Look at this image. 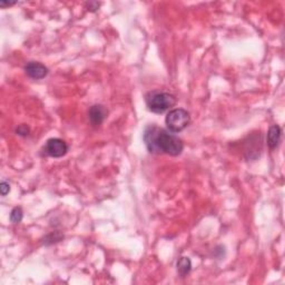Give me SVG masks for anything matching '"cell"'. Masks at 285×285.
Listing matches in <instances>:
<instances>
[{
  "label": "cell",
  "mask_w": 285,
  "mask_h": 285,
  "mask_svg": "<svg viewBox=\"0 0 285 285\" xmlns=\"http://www.w3.org/2000/svg\"><path fill=\"white\" fill-rule=\"evenodd\" d=\"M144 142L147 149L153 154H166L178 156L184 149L183 141L171 130L149 125L144 132Z\"/></svg>",
  "instance_id": "cell-1"
},
{
  "label": "cell",
  "mask_w": 285,
  "mask_h": 285,
  "mask_svg": "<svg viewBox=\"0 0 285 285\" xmlns=\"http://www.w3.org/2000/svg\"><path fill=\"white\" fill-rule=\"evenodd\" d=\"M146 104L152 113L163 114L176 104V98L168 93H152L146 97Z\"/></svg>",
  "instance_id": "cell-2"
},
{
  "label": "cell",
  "mask_w": 285,
  "mask_h": 285,
  "mask_svg": "<svg viewBox=\"0 0 285 285\" xmlns=\"http://www.w3.org/2000/svg\"><path fill=\"white\" fill-rule=\"evenodd\" d=\"M189 122H191L189 113L183 108L172 109L165 118L166 126L172 133H180L184 130L188 126Z\"/></svg>",
  "instance_id": "cell-3"
},
{
  "label": "cell",
  "mask_w": 285,
  "mask_h": 285,
  "mask_svg": "<svg viewBox=\"0 0 285 285\" xmlns=\"http://www.w3.org/2000/svg\"><path fill=\"white\" fill-rule=\"evenodd\" d=\"M43 150H45L47 156L58 158L66 155L67 152H68V145L61 138H50V140L47 141Z\"/></svg>",
  "instance_id": "cell-4"
},
{
  "label": "cell",
  "mask_w": 285,
  "mask_h": 285,
  "mask_svg": "<svg viewBox=\"0 0 285 285\" xmlns=\"http://www.w3.org/2000/svg\"><path fill=\"white\" fill-rule=\"evenodd\" d=\"M25 71L30 78L36 79V81L45 78L48 75V68L45 65L41 64V62L36 61L28 62L25 66Z\"/></svg>",
  "instance_id": "cell-5"
},
{
  "label": "cell",
  "mask_w": 285,
  "mask_h": 285,
  "mask_svg": "<svg viewBox=\"0 0 285 285\" xmlns=\"http://www.w3.org/2000/svg\"><path fill=\"white\" fill-rule=\"evenodd\" d=\"M107 109L104 106L102 105H94L89 108L88 112V117H89V122L90 124L94 126H98L101 125L102 122L105 121V118L107 117Z\"/></svg>",
  "instance_id": "cell-6"
},
{
  "label": "cell",
  "mask_w": 285,
  "mask_h": 285,
  "mask_svg": "<svg viewBox=\"0 0 285 285\" xmlns=\"http://www.w3.org/2000/svg\"><path fill=\"white\" fill-rule=\"evenodd\" d=\"M281 138H282V129L279 125H273L267 132V145L271 149L278 147Z\"/></svg>",
  "instance_id": "cell-7"
},
{
  "label": "cell",
  "mask_w": 285,
  "mask_h": 285,
  "mask_svg": "<svg viewBox=\"0 0 285 285\" xmlns=\"http://www.w3.org/2000/svg\"><path fill=\"white\" fill-rule=\"evenodd\" d=\"M177 272L182 278H185L186 275L189 274V272L192 270V262L188 257H181L180 260L177 261Z\"/></svg>",
  "instance_id": "cell-8"
},
{
  "label": "cell",
  "mask_w": 285,
  "mask_h": 285,
  "mask_svg": "<svg viewBox=\"0 0 285 285\" xmlns=\"http://www.w3.org/2000/svg\"><path fill=\"white\" fill-rule=\"evenodd\" d=\"M23 217V212L21 207H15L10 213V221L13 222L14 224L20 223Z\"/></svg>",
  "instance_id": "cell-9"
},
{
  "label": "cell",
  "mask_w": 285,
  "mask_h": 285,
  "mask_svg": "<svg viewBox=\"0 0 285 285\" xmlns=\"http://www.w3.org/2000/svg\"><path fill=\"white\" fill-rule=\"evenodd\" d=\"M16 132H17V134L19 136H28L29 135V133H30V129L29 127L27 125H20L19 127H17V129H16Z\"/></svg>",
  "instance_id": "cell-10"
},
{
  "label": "cell",
  "mask_w": 285,
  "mask_h": 285,
  "mask_svg": "<svg viewBox=\"0 0 285 285\" xmlns=\"http://www.w3.org/2000/svg\"><path fill=\"white\" fill-rule=\"evenodd\" d=\"M0 191H1L2 196H6L10 192V185L6 183V182H1V184H0Z\"/></svg>",
  "instance_id": "cell-11"
},
{
  "label": "cell",
  "mask_w": 285,
  "mask_h": 285,
  "mask_svg": "<svg viewBox=\"0 0 285 285\" xmlns=\"http://www.w3.org/2000/svg\"><path fill=\"white\" fill-rule=\"evenodd\" d=\"M16 2H5V1H1L0 2V7H10V6H14Z\"/></svg>",
  "instance_id": "cell-12"
}]
</instances>
